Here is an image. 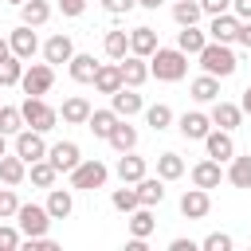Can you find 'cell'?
<instances>
[{
    "label": "cell",
    "instance_id": "cell-1",
    "mask_svg": "<svg viewBox=\"0 0 251 251\" xmlns=\"http://www.w3.org/2000/svg\"><path fill=\"white\" fill-rule=\"evenodd\" d=\"M149 75L161 82H180L188 75V55L180 47H157L149 55Z\"/></svg>",
    "mask_w": 251,
    "mask_h": 251
},
{
    "label": "cell",
    "instance_id": "cell-2",
    "mask_svg": "<svg viewBox=\"0 0 251 251\" xmlns=\"http://www.w3.org/2000/svg\"><path fill=\"white\" fill-rule=\"evenodd\" d=\"M196 59H200L204 75H216V78H231V75H235V67H239V59H235L231 43H216V39H208V43H204V51H200Z\"/></svg>",
    "mask_w": 251,
    "mask_h": 251
},
{
    "label": "cell",
    "instance_id": "cell-3",
    "mask_svg": "<svg viewBox=\"0 0 251 251\" xmlns=\"http://www.w3.org/2000/svg\"><path fill=\"white\" fill-rule=\"evenodd\" d=\"M67 176H71V188H78V192H94V188H102V184L110 180V169H106L102 161H94V157H90V161L82 157Z\"/></svg>",
    "mask_w": 251,
    "mask_h": 251
},
{
    "label": "cell",
    "instance_id": "cell-4",
    "mask_svg": "<svg viewBox=\"0 0 251 251\" xmlns=\"http://www.w3.org/2000/svg\"><path fill=\"white\" fill-rule=\"evenodd\" d=\"M20 110H24V126H31V129H39V133L55 129V122H59V110H55V106H47V102H43V94H27Z\"/></svg>",
    "mask_w": 251,
    "mask_h": 251
},
{
    "label": "cell",
    "instance_id": "cell-5",
    "mask_svg": "<svg viewBox=\"0 0 251 251\" xmlns=\"http://www.w3.org/2000/svg\"><path fill=\"white\" fill-rule=\"evenodd\" d=\"M16 224H20L24 239H35V235H47L55 220H51L47 204H20V212H16Z\"/></svg>",
    "mask_w": 251,
    "mask_h": 251
},
{
    "label": "cell",
    "instance_id": "cell-6",
    "mask_svg": "<svg viewBox=\"0 0 251 251\" xmlns=\"http://www.w3.org/2000/svg\"><path fill=\"white\" fill-rule=\"evenodd\" d=\"M20 86H24V94H47V90L55 86V67H51L47 59H43V63H31V67H24Z\"/></svg>",
    "mask_w": 251,
    "mask_h": 251
},
{
    "label": "cell",
    "instance_id": "cell-7",
    "mask_svg": "<svg viewBox=\"0 0 251 251\" xmlns=\"http://www.w3.org/2000/svg\"><path fill=\"white\" fill-rule=\"evenodd\" d=\"M176 129H180L184 141H204L208 129H212V114H204V110H184V114L176 118Z\"/></svg>",
    "mask_w": 251,
    "mask_h": 251
},
{
    "label": "cell",
    "instance_id": "cell-8",
    "mask_svg": "<svg viewBox=\"0 0 251 251\" xmlns=\"http://www.w3.org/2000/svg\"><path fill=\"white\" fill-rule=\"evenodd\" d=\"M47 149H51V145L43 141V133H39V129L24 126V129L16 133V153H20L27 165H31V161H43V157H47Z\"/></svg>",
    "mask_w": 251,
    "mask_h": 251
},
{
    "label": "cell",
    "instance_id": "cell-9",
    "mask_svg": "<svg viewBox=\"0 0 251 251\" xmlns=\"http://www.w3.org/2000/svg\"><path fill=\"white\" fill-rule=\"evenodd\" d=\"M239 16L235 12H220V16H212V24H208V39H216V43H235L239 39Z\"/></svg>",
    "mask_w": 251,
    "mask_h": 251
},
{
    "label": "cell",
    "instance_id": "cell-10",
    "mask_svg": "<svg viewBox=\"0 0 251 251\" xmlns=\"http://www.w3.org/2000/svg\"><path fill=\"white\" fill-rule=\"evenodd\" d=\"M204 149H208V157H216L220 165H224V161H231V157H235L231 129H220V126H212V129H208V137H204Z\"/></svg>",
    "mask_w": 251,
    "mask_h": 251
},
{
    "label": "cell",
    "instance_id": "cell-11",
    "mask_svg": "<svg viewBox=\"0 0 251 251\" xmlns=\"http://www.w3.org/2000/svg\"><path fill=\"white\" fill-rule=\"evenodd\" d=\"M208 212H212V196H208V188H196V184H192V188L180 196V216H184V220H204Z\"/></svg>",
    "mask_w": 251,
    "mask_h": 251
},
{
    "label": "cell",
    "instance_id": "cell-12",
    "mask_svg": "<svg viewBox=\"0 0 251 251\" xmlns=\"http://www.w3.org/2000/svg\"><path fill=\"white\" fill-rule=\"evenodd\" d=\"M192 184L196 188H220V180H224V169H220V161L216 157H204V161H196L192 165Z\"/></svg>",
    "mask_w": 251,
    "mask_h": 251
},
{
    "label": "cell",
    "instance_id": "cell-13",
    "mask_svg": "<svg viewBox=\"0 0 251 251\" xmlns=\"http://www.w3.org/2000/svg\"><path fill=\"white\" fill-rule=\"evenodd\" d=\"M8 43H12V55H20L24 63L39 51V35H35V27H27V24H20V27L8 35Z\"/></svg>",
    "mask_w": 251,
    "mask_h": 251
},
{
    "label": "cell",
    "instance_id": "cell-14",
    "mask_svg": "<svg viewBox=\"0 0 251 251\" xmlns=\"http://www.w3.org/2000/svg\"><path fill=\"white\" fill-rule=\"evenodd\" d=\"M118 67H122V82L126 86H145V78H149V59H141V55H126V59H118Z\"/></svg>",
    "mask_w": 251,
    "mask_h": 251
},
{
    "label": "cell",
    "instance_id": "cell-15",
    "mask_svg": "<svg viewBox=\"0 0 251 251\" xmlns=\"http://www.w3.org/2000/svg\"><path fill=\"white\" fill-rule=\"evenodd\" d=\"M122 122V114L114 110V106H106V110H90V118H86V129L94 133V137H102V141H110V133H114V126Z\"/></svg>",
    "mask_w": 251,
    "mask_h": 251
},
{
    "label": "cell",
    "instance_id": "cell-16",
    "mask_svg": "<svg viewBox=\"0 0 251 251\" xmlns=\"http://www.w3.org/2000/svg\"><path fill=\"white\" fill-rule=\"evenodd\" d=\"M47 161H51L59 173H71V169L82 161V153H78V145H75V141H55V145L47 149Z\"/></svg>",
    "mask_w": 251,
    "mask_h": 251
},
{
    "label": "cell",
    "instance_id": "cell-17",
    "mask_svg": "<svg viewBox=\"0 0 251 251\" xmlns=\"http://www.w3.org/2000/svg\"><path fill=\"white\" fill-rule=\"evenodd\" d=\"M43 59L51 63V67H59V63H71L75 59V43H71V35H51L47 43H43Z\"/></svg>",
    "mask_w": 251,
    "mask_h": 251
},
{
    "label": "cell",
    "instance_id": "cell-18",
    "mask_svg": "<svg viewBox=\"0 0 251 251\" xmlns=\"http://www.w3.org/2000/svg\"><path fill=\"white\" fill-rule=\"evenodd\" d=\"M114 173H118V180H122V184H137V180L145 176V157H137V153L129 149V153H122V157H118Z\"/></svg>",
    "mask_w": 251,
    "mask_h": 251
},
{
    "label": "cell",
    "instance_id": "cell-19",
    "mask_svg": "<svg viewBox=\"0 0 251 251\" xmlns=\"http://www.w3.org/2000/svg\"><path fill=\"white\" fill-rule=\"evenodd\" d=\"M90 86H94L98 94H118V90L126 86V82H122V67H118V63H102Z\"/></svg>",
    "mask_w": 251,
    "mask_h": 251
},
{
    "label": "cell",
    "instance_id": "cell-20",
    "mask_svg": "<svg viewBox=\"0 0 251 251\" xmlns=\"http://www.w3.org/2000/svg\"><path fill=\"white\" fill-rule=\"evenodd\" d=\"M110 106H114L122 118H133V114H141V110H145V102H141L137 86H122L118 94H110Z\"/></svg>",
    "mask_w": 251,
    "mask_h": 251
},
{
    "label": "cell",
    "instance_id": "cell-21",
    "mask_svg": "<svg viewBox=\"0 0 251 251\" xmlns=\"http://www.w3.org/2000/svg\"><path fill=\"white\" fill-rule=\"evenodd\" d=\"M239 122H243V106L224 102V98H216V102H212V126H220V129H235Z\"/></svg>",
    "mask_w": 251,
    "mask_h": 251
},
{
    "label": "cell",
    "instance_id": "cell-22",
    "mask_svg": "<svg viewBox=\"0 0 251 251\" xmlns=\"http://www.w3.org/2000/svg\"><path fill=\"white\" fill-rule=\"evenodd\" d=\"M157 47H161V43H157V31H153L149 24H141V27H133V31H129V51H133V55L149 59Z\"/></svg>",
    "mask_w": 251,
    "mask_h": 251
},
{
    "label": "cell",
    "instance_id": "cell-23",
    "mask_svg": "<svg viewBox=\"0 0 251 251\" xmlns=\"http://www.w3.org/2000/svg\"><path fill=\"white\" fill-rule=\"evenodd\" d=\"M98 59L94 55H86V51H75V59L67 63V71H71V78L75 82H94V75H98Z\"/></svg>",
    "mask_w": 251,
    "mask_h": 251
},
{
    "label": "cell",
    "instance_id": "cell-24",
    "mask_svg": "<svg viewBox=\"0 0 251 251\" xmlns=\"http://www.w3.org/2000/svg\"><path fill=\"white\" fill-rule=\"evenodd\" d=\"M90 102L82 98V94H71L67 102H63V110H59V118L67 122V126H86V118H90Z\"/></svg>",
    "mask_w": 251,
    "mask_h": 251
},
{
    "label": "cell",
    "instance_id": "cell-25",
    "mask_svg": "<svg viewBox=\"0 0 251 251\" xmlns=\"http://www.w3.org/2000/svg\"><path fill=\"white\" fill-rule=\"evenodd\" d=\"M24 176H27V161L20 153H4L0 157V180L16 188V184H24Z\"/></svg>",
    "mask_w": 251,
    "mask_h": 251
},
{
    "label": "cell",
    "instance_id": "cell-26",
    "mask_svg": "<svg viewBox=\"0 0 251 251\" xmlns=\"http://www.w3.org/2000/svg\"><path fill=\"white\" fill-rule=\"evenodd\" d=\"M47 212H51V220H67V216L75 212L71 188H47Z\"/></svg>",
    "mask_w": 251,
    "mask_h": 251
},
{
    "label": "cell",
    "instance_id": "cell-27",
    "mask_svg": "<svg viewBox=\"0 0 251 251\" xmlns=\"http://www.w3.org/2000/svg\"><path fill=\"white\" fill-rule=\"evenodd\" d=\"M126 220H129V235H133V239H149V235H153V227H157L153 208H145V204H141V208H133Z\"/></svg>",
    "mask_w": 251,
    "mask_h": 251
},
{
    "label": "cell",
    "instance_id": "cell-28",
    "mask_svg": "<svg viewBox=\"0 0 251 251\" xmlns=\"http://www.w3.org/2000/svg\"><path fill=\"white\" fill-rule=\"evenodd\" d=\"M47 20H51V4H47V0H24V4H20V24L43 27Z\"/></svg>",
    "mask_w": 251,
    "mask_h": 251
},
{
    "label": "cell",
    "instance_id": "cell-29",
    "mask_svg": "<svg viewBox=\"0 0 251 251\" xmlns=\"http://www.w3.org/2000/svg\"><path fill=\"white\" fill-rule=\"evenodd\" d=\"M204 43H208V31H200L196 24H188V27H180V31H176V47H180L184 55H200V51H204Z\"/></svg>",
    "mask_w": 251,
    "mask_h": 251
},
{
    "label": "cell",
    "instance_id": "cell-30",
    "mask_svg": "<svg viewBox=\"0 0 251 251\" xmlns=\"http://www.w3.org/2000/svg\"><path fill=\"white\" fill-rule=\"evenodd\" d=\"M224 176H227L235 188H251V153H243V157L235 153V157L227 161V173H224Z\"/></svg>",
    "mask_w": 251,
    "mask_h": 251
},
{
    "label": "cell",
    "instance_id": "cell-31",
    "mask_svg": "<svg viewBox=\"0 0 251 251\" xmlns=\"http://www.w3.org/2000/svg\"><path fill=\"white\" fill-rule=\"evenodd\" d=\"M157 176H161V180H180V176H184V157L173 153V149H165V153L157 157Z\"/></svg>",
    "mask_w": 251,
    "mask_h": 251
},
{
    "label": "cell",
    "instance_id": "cell-32",
    "mask_svg": "<svg viewBox=\"0 0 251 251\" xmlns=\"http://www.w3.org/2000/svg\"><path fill=\"white\" fill-rule=\"evenodd\" d=\"M27 176H31V184L35 188H55V180H59V169L43 157V161H31L27 165Z\"/></svg>",
    "mask_w": 251,
    "mask_h": 251
},
{
    "label": "cell",
    "instance_id": "cell-33",
    "mask_svg": "<svg viewBox=\"0 0 251 251\" xmlns=\"http://www.w3.org/2000/svg\"><path fill=\"white\" fill-rule=\"evenodd\" d=\"M137 196H141V204H145V208L161 204V200H165V180H161V176H149V173H145V176L137 180Z\"/></svg>",
    "mask_w": 251,
    "mask_h": 251
},
{
    "label": "cell",
    "instance_id": "cell-34",
    "mask_svg": "<svg viewBox=\"0 0 251 251\" xmlns=\"http://www.w3.org/2000/svg\"><path fill=\"white\" fill-rule=\"evenodd\" d=\"M188 90H192L196 102H216V98H220V78H216V75H200V78L188 82Z\"/></svg>",
    "mask_w": 251,
    "mask_h": 251
},
{
    "label": "cell",
    "instance_id": "cell-35",
    "mask_svg": "<svg viewBox=\"0 0 251 251\" xmlns=\"http://www.w3.org/2000/svg\"><path fill=\"white\" fill-rule=\"evenodd\" d=\"M110 145H114L118 153H129V149H137V129L129 126V118H122V122L114 126V133H110Z\"/></svg>",
    "mask_w": 251,
    "mask_h": 251
},
{
    "label": "cell",
    "instance_id": "cell-36",
    "mask_svg": "<svg viewBox=\"0 0 251 251\" xmlns=\"http://www.w3.org/2000/svg\"><path fill=\"white\" fill-rule=\"evenodd\" d=\"M110 204L122 212V216H129L133 208H141V196H137V184H122V188H114L110 192Z\"/></svg>",
    "mask_w": 251,
    "mask_h": 251
},
{
    "label": "cell",
    "instance_id": "cell-37",
    "mask_svg": "<svg viewBox=\"0 0 251 251\" xmlns=\"http://www.w3.org/2000/svg\"><path fill=\"white\" fill-rule=\"evenodd\" d=\"M200 16H204L200 0H176V4H173V20H176L180 27H188V24H200Z\"/></svg>",
    "mask_w": 251,
    "mask_h": 251
},
{
    "label": "cell",
    "instance_id": "cell-38",
    "mask_svg": "<svg viewBox=\"0 0 251 251\" xmlns=\"http://www.w3.org/2000/svg\"><path fill=\"white\" fill-rule=\"evenodd\" d=\"M102 47H106V55H110L114 63H118V59H126V55H129V31H106Z\"/></svg>",
    "mask_w": 251,
    "mask_h": 251
},
{
    "label": "cell",
    "instance_id": "cell-39",
    "mask_svg": "<svg viewBox=\"0 0 251 251\" xmlns=\"http://www.w3.org/2000/svg\"><path fill=\"white\" fill-rule=\"evenodd\" d=\"M20 129H24V110L20 106H0V133L16 137Z\"/></svg>",
    "mask_w": 251,
    "mask_h": 251
},
{
    "label": "cell",
    "instance_id": "cell-40",
    "mask_svg": "<svg viewBox=\"0 0 251 251\" xmlns=\"http://www.w3.org/2000/svg\"><path fill=\"white\" fill-rule=\"evenodd\" d=\"M20 78H24V59L20 55H8L0 63V86H20Z\"/></svg>",
    "mask_w": 251,
    "mask_h": 251
},
{
    "label": "cell",
    "instance_id": "cell-41",
    "mask_svg": "<svg viewBox=\"0 0 251 251\" xmlns=\"http://www.w3.org/2000/svg\"><path fill=\"white\" fill-rule=\"evenodd\" d=\"M173 122H176V118H173V110H169L165 102H157V106H149V110H145V126H153L157 133H161V129H169Z\"/></svg>",
    "mask_w": 251,
    "mask_h": 251
},
{
    "label": "cell",
    "instance_id": "cell-42",
    "mask_svg": "<svg viewBox=\"0 0 251 251\" xmlns=\"http://www.w3.org/2000/svg\"><path fill=\"white\" fill-rule=\"evenodd\" d=\"M200 247H204V251H231V247H235V239H231L227 231H212V235H204V239H200Z\"/></svg>",
    "mask_w": 251,
    "mask_h": 251
},
{
    "label": "cell",
    "instance_id": "cell-43",
    "mask_svg": "<svg viewBox=\"0 0 251 251\" xmlns=\"http://www.w3.org/2000/svg\"><path fill=\"white\" fill-rule=\"evenodd\" d=\"M16 212H20V200L8 184V188H0V220H16Z\"/></svg>",
    "mask_w": 251,
    "mask_h": 251
},
{
    "label": "cell",
    "instance_id": "cell-44",
    "mask_svg": "<svg viewBox=\"0 0 251 251\" xmlns=\"http://www.w3.org/2000/svg\"><path fill=\"white\" fill-rule=\"evenodd\" d=\"M24 243V231L20 227H8V224H0V251H16Z\"/></svg>",
    "mask_w": 251,
    "mask_h": 251
},
{
    "label": "cell",
    "instance_id": "cell-45",
    "mask_svg": "<svg viewBox=\"0 0 251 251\" xmlns=\"http://www.w3.org/2000/svg\"><path fill=\"white\" fill-rule=\"evenodd\" d=\"M102 8H106L110 16H126V12L137 8V0H102Z\"/></svg>",
    "mask_w": 251,
    "mask_h": 251
},
{
    "label": "cell",
    "instance_id": "cell-46",
    "mask_svg": "<svg viewBox=\"0 0 251 251\" xmlns=\"http://www.w3.org/2000/svg\"><path fill=\"white\" fill-rule=\"evenodd\" d=\"M204 16H220V12H231V0H200Z\"/></svg>",
    "mask_w": 251,
    "mask_h": 251
},
{
    "label": "cell",
    "instance_id": "cell-47",
    "mask_svg": "<svg viewBox=\"0 0 251 251\" xmlns=\"http://www.w3.org/2000/svg\"><path fill=\"white\" fill-rule=\"evenodd\" d=\"M59 12L75 20V16H82V12H86V0H59Z\"/></svg>",
    "mask_w": 251,
    "mask_h": 251
},
{
    "label": "cell",
    "instance_id": "cell-48",
    "mask_svg": "<svg viewBox=\"0 0 251 251\" xmlns=\"http://www.w3.org/2000/svg\"><path fill=\"white\" fill-rule=\"evenodd\" d=\"M27 247L31 251H55V239L51 235H35V239H27Z\"/></svg>",
    "mask_w": 251,
    "mask_h": 251
},
{
    "label": "cell",
    "instance_id": "cell-49",
    "mask_svg": "<svg viewBox=\"0 0 251 251\" xmlns=\"http://www.w3.org/2000/svg\"><path fill=\"white\" fill-rule=\"evenodd\" d=\"M200 243H192V239H184V235H176V239H169V251H196Z\"/></svg>",
    "mask_w": 251,
    "mask_h": 251
},
{
    "label": "cell",
    "instance_id": "cell-50",
    "mask_svg": "<svg viewBox=\"0 0 251 251\" xmlns=\"http://www.w3.org/2000/svg\"><path fill=\"white\" fill-rule=\"evenodd\" d=\"M231 12L239 20H251V0H231Z\"/></svg>",
    "mask_w": 251,
    "mask_h": 251
},
{
    "label": "cell",
    "instance_id": "cell-51",
    "mask_svg": "<svg viewBox=\"0 0 251 251\" xmlns=\"http://www.w3.org/2000/svg\"><path fill=\"white\" fill-rule=\"evenodd\" d=\"M235 43H243V47L251 51V20H243V24H239V39H235Z\"/></svg>",
    "mask_w": 251,
    "mask_h": 251
},
{
    "label": "cell",
    "instance_id": "cell-52",
    "mask_svg": "<svg viewBox=\"0 0 251 251\" xmlns=\"http://www.w3.org/2000/svg\"><path fill=\"white\" fill-rule=\"evenodd\" d=\"M8 55H12V43H8V39H4V35H0V63H4V59H8Z\"/></svg>",
    "mask_w": 251,
    "mask_h": 251
},
{
    "label": "cell",
    "instance_id": "cell-53",
    "mask_svg": "<svg viewBox=\"0 0 251 251\" xmlns=\"http://www.w3.org/2000/svg\"><path fill=\"white\" fill-rule=\"evenodd\" d=\"M161 4H165V0H137V8H149V12H157Z\"/></svg>",
    "mask_w": 251,
    "mask_h": 251
},
{
    "label": "cell",
    "instance_id": "cell-54",
    "mask_svg": "<svg viewBox=\"0 0 251 251\" xmlns=\"http://www.w3.org/2000/svg\"><path fill=\"white\" fill-rule=\"evenodd\" d=\"M239 106H243V114H251V86L243 90V102H239Z\"/></svg>",
    "mask_w": 251,
    "mask_h": 251
},
{
    "label": "cell",
    "instance_id": "cell-55",
    "mask_svg": "<svg viewBox=\"0 0 251 251\" xmlns=\"http://www.w3.org/2000/svg\"><path fill=\"white\" fill-rule=\"evenodd\" d=\"M8 153V133H0V157Z\"/></svg>",
    "mask_w": 251,
    "mask_h": 251
},
{
    "label": "cell",
    "instance_id": "cell-56",
    "mask_svg": "<svg viewBox=\"0 0 251 251\" xmlns=\"http://www.w3.org/2000/svg\"><path fill=\"white\" fill-rule=\"evenodd\" d=\"M8 4H16V8H20V4H24V0H8Z\"/></svg>",
    "mask_w": 251,
    "mask_h": 251
}]
</instances>
